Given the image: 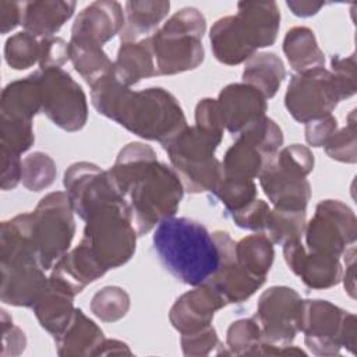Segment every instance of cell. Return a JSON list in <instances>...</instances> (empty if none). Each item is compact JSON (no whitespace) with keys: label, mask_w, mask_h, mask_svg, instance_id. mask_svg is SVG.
Instances as JSON below:
<instances>
[{"label":"cell","mask_w":357,"mask_h":357,"mask_svg":"<svg viewBox=\"0 0 357 357\" xmlns=\"http://www.w3.org/2000/svg\"><path fill=\"white\" fill-rule=\"evenodd\" d=\"M152 241L165 269L184 284L206 283L220 265L213 233L197 220L172 216L156 226Z\"/></svg>","instance_id":"obj_1"},{"label":"cell","mask_w":357,"mask_h":357,"mask_svg":"<svg viewBox=\"0 0 357 357\" xmlns=\"http://www.w3.org/2000/svg\"><path fill=\"white\" fill-rule=\"evenodd\" d=\"M73 213L67 192L54 191L45 195L32 212L10 219L32 245L42 269H52L68 252L75 233Z\"/></svg>","instance_id":"obj_2"},{"label":"cell","mask_w":357,"mask_h":357,"mask_svg":"<svg viewBox=\"0 0 357 357\" xmlns=\"http://www.w3.org/2000/svg\"><path fill=\"white\" fill-rule=\"evenodd\" d=\"M112 120L130 132L162 145L187 127L180 103L160 86L134 92L128 89Z\"/></svg>","instance_id":"obj_3"},{"label":"cell","mask_w":357,"mask_h":357,"mask_svg":"<svg viewBox=\"0 0 357 357\" xmlns=\"http://www.w3.org/2000/svg\"><path fill=\"white\" fill-rule=\"evenodd\" d=\"M222 139L223 134L198 126H187L162 145L184 191L199 194L216 190L223 178L222 162L215 158V151Z\"/></svg>","instance_id":"obj_4"},{"label":"cell","mask_w":357,"mask_h":357,"mask_svg":"<svg viewBox=\"0 0 357 357\" xmlns=\"http://www.w3.org/2000/svg\"><path fill=\"white\" fill-rule=\"evenodd\" d=\"M206 29L204 14L195 7L176 11L148 39L156 59L158 75H173L195 70L205 57L202 36Z\"/></svg>","instance_id":"obj_5"},{"label":"cell","mask_w":357,"mask_h":357,"mask_svg":"<svg viewBox=\"0 0 357 357\" xmlns=\"http://www.w3.org/2000/svg\"><path fill=\"white\" fill-rule=\"evenodd\" d=\"M0 266L1 301L15 307H32L45 291L49 278L29 241L10 220L1 223Z\"/></svg>","instance_id":"obj_6"},{"label":"cell","mask_w":357,"mask_h":357,"mask_svg":"<svg viewBox=\"0 0 357 357\" xmlns=\"http://www.w3.org/2000/svg\"><path fill=\"white\" fill-rule=\"evenodd\" d=\"M184 185L173 167L159 160L149 165L126 190L132 225L138 236L176 215Z\"/></svg>","instance_id":"obj_7"},{"label":"cell","mask_w":357,"mask_h":357,"mask_svg":"<svg viewBox=\"0 0 357 357\" xmlns=\"http://www.w3.org/2000/svg\"><path fill=\"white\" fill-rule=\"evenodd\" d=\"M314 169L310 148L293 144L279 149L258 176L259 184L273 208L305 211L311 185L305 178Z\"/></svg>","instance_id":"obj_8"},{"label":"cell","mask_w":357,"mask_h":357,"mask_svg":"<svg viewBox=\"0 0 357 357\" xmlns=\"http://www.w3.org/2000/svg\"><path fill=\"white\" fill-rule=\"evenodd\" d=\"M137 230L128 202L119 201L93 211L85 219L81 243L109 271L127 264L135 252Z\"/></svg>","instance_id":"obj_9"},{"label":"cell","mask_w":357,"mask_h":357,"mask_svg":"<svg viewBox=\"0 0 357 357\" xmlns=\"http://www.w3.org/2000/svg\"><path fill=\"white\" fill-rule=\"evenodd\" d=\"M340 100H344L342 89L335 75L324 67L294 74L284 95L287 112L304 124L332 114Z\"/></svg>","instance_id":"obj_10"},{"label":"cell","mask_w":357,"mask_h":357,"mask_svg":"<svg viewBox=\"0 0 357 357\" xmlns=\"http://www.w3.org/2000/svg\"><path fill=\"white\" fill-rule=\"evenodd\" d=\"M36 75L42 93V112L61 130L79 131L88 120L86 96L81 85L63 68H39Z\"/></svg>","instance_id":"obj_11"},{"label":"cell","mask_w":357,"mask_h":357,"mask_svg":"<svg viewBox=\"0 0 357 357\" xmlns=\"http://www.w3.org/2000/svg\"><path fill=\"white\" fill-rule=\"evenodd\" d=\"M304 237L308 251L340 258L346 248L356 243V215L342 201H321L314 216L305 223Z\"/></svg>","instance_id":"obj_12"},{"label":"cell","mask_w":357,"mask_h":357,"mask_svg":"<svg viewBox=\"0 0 357 357\" xmlns=\"http://www.w3.org/2000/svg\"><path fill=\"white\" fill-rule=\"evenodd\" d=\"M304 300L286 286H272L265 290L259 300L255 321L261 328L262 342L287 346L301 329Z\"/></svg>","instance_id":"obj_13"},{"label":"cell","mask_w":357,"mask_h":357,"mask_svg":"<svg viewBox=\"0 0 357 357\" xmlns=\"http://www.w3.org/2000/svg\"><path fill=\"white\" fill-rule=\"evenodd\" d=\"M63 184L74 212L84 220L100 206L126 199L109 170L89 162L71 165L64 173Z\"/></svg>","instance_id":"obj_14"},{"label":"cell","mask_w":357,"mask_h":357,"mask_svg":"<svg viewBox=\"0 0 357 357\" xmlns=\"http://www.w3.org/2000/svg\"><path fill=\"white\" fill-rule=\"evenodd\" d=\"M347 311L326 300H304L301 329L305 346L315 356H336Z\"/></svg>","instance_id":"obj_15"},{"label":"cell","mask_w":357,"mask_h":357,"mask_svg":"<svg viewBox=\"0 0 357 357\" xmlns=\"http://www.w3.org/2000/svg\"><path fill=\"white\" fill-rule=\"evenodd\" d=\"M213 236L220 248V265L206 284H209L226 304L243 303L262 287L266 278L252 275L236 261V243L227 231L216 230Z\"/></svg>","instance_id":"obj_16"},{"label":"cell","mask_w":357,"mask_h":357,"mask_svg":"<svg viewBox=\"0 0 357 357\" xmlns=\"http://www.w3.org/2000/svg\"><path fill=\"white\" fill-rule=\"evenodd\" d=\"M209 40L213 56L226 66L241 64L261 49L254 29L240 14L219 18L211 28Z\"/></svg>","instance_id":"obj_17"},{"label":"cell","mask_w":357,"mask_h":357,"mask_svg":"<svg viewBox=\"0 0 357 357\" xmlns=\"http://www.w3.org/2000/svg\"><path fill=\"white\" fill-rule=\"evenodd\" d=\"M283 257L290 271L310 289L325 290L342 280L343 271L339 258L311 252L301 240L286 243Z\"/></svg>","instance_id":"obj_18"},{"label":"cell","mask_w":357,"mask_h":357,"mask_svg":"<svg viewBox=\"0 0 357 357\" xmlns=\"http://www.w3.org/2000/svg\"><path fill=\"white\" fill-rule=\"evenodd\" d=\"M223 298L206 283L194 286L192 290L181 294L170 308L169 321L181 335L205 329L212 324L215 312L223 308Z\"/></svg>","instance_id":"obj_19"},{"label":"cell","mask_w":357,"mask_h":357,"mask_svg":"<svg viewBox=\"0 0 357 357\" xmlns=\"http://www.w3.org/2000/svg\"><path fill=\"white\" fill-rule=\"evenodd\" d=\"M225 128L230 134H240L248 124L265 116L266 98L245 82L226 85L218 96Z\"/></svg>","instance_id":"obj_20"},{"label":"cell","mask_w":357,"mask_h":357,"mask_svg":"<svg viewBox=\"0 0 357 357\" xmlns=\"http://www.w3.org/2000/svg\"><path fill=\"white\" fill-rule=\"evenodd\" d=\"M124 25V11L120 3L98 0L86 6L75 18L71 38L86 39L103 46L113 39Z\"/></svg>","instance_id":"obj_21"},{"label":"cell","mask_w":357,"mask_h":357,"mask_svg":"<svg viewBox=\"0 0 357 357\" xmlns=\"http://www.w3.org/2000/svg\"><path fill=\"white\" fill-rule=\"evenodd\" d=\"M106 272L107 269L98 261L89 247L79 243L53 265L50 278L59 280L74 294H78Z\"/></svg>","instance_id":"obj_22"},{"label":"cell","mask_w":357,"mask_h":357,"mask_svg":"<svg viewBox=\"0 0 357 357\" xmlns=\"http://www.w3.org/2000/svg\"><path fill=\"white\" fill-rule=\"evenodd\" d=\"M74 297L75 294L68 287L49 276V283L45 291L32 305L40 326L53 335V337L61 333L71 321L75 311Z\"/></svg>","instance_id":"obj_23"},{"label":"cell","mask_w":357,"mask_h":357,"mask_svg":"<svg viewBox=\"0 0 357 357\" xmlns=\"http://www.w3.org/2000/svg\"><path fill=\"white\" fill-rule=\"evenodd\" d=\"M42 112V93L36 71L7 84L0 98V119L29 121Z\"/></svg>","instance_id":"obj_24"},{"label":"cell","mask_w":357,"mask_h":357,"mask_svg":"<svg viewBox=\"0 0 357 357\" xmlns=\"http://www.w3.org/2000/svg\"><path fill=\"white\" fill-rule=\"evenodd\" d=\"M103 340L102 329L79 308H75L63 332L54 336L56 351L61 357L96 356Z\"/></svg>","instance_id":"obj_25"},{"label":"cell","mask_w":357,"mask_h":357,"mask_svg":"<svg viewBox=\"0 0 357 357\" xmlns=\"http://www.w3.org/2000/svg\"><path fill=\"white\" fill-rule=\"evenodd\" d=\"M75 1H26L22 7L25 32L36 38H49L56 33L75 10Z\"/></svg>","instance_id":"obj_26"},{"label":"cell","mask_w":357,"mask_h":357,"mask_svg":"<svg viewBox=\"0 0 357 357\" xmlns=\"http://www.w3.org/2000/svg\"><path fill=\"white\" fill-rule=\"evenodd\" d=\"M113 74L128 88L144 78L158 75L149 39L121 42L116 61L113 63Z\"/></svg>","instance_id":"obj_27"},{"label":"cell","mask_w":357,"mask_h":357,"mask_svg":"<svg viewBox=\"0 0 357 357\" xmlns=\"http://www.w3.org/2000/svg\"><path fill=\"white\" fill-rule=\"evenodd\" d=\"M169 10V1H127L124 7V25L120 31L121 42H138L149 38L148 35L158 29Z\"/></svg>","instance_id":"obj_28"},{"label":"cell","mask_w":357,"mask_h":357,"mask_svg":"<svg viewBox=\"0 0 357 357\" xmlns=\"http://www.w3.org/2000/svg\"><path fill=\"white\" fill-rule=\"evenodd\" d=\"M272 156L266 155L257 144L238 135L226 151L222 167L223 176L233 178H257Z\"/></svg>","instance_id":"obj_29"},{"label":"cell","mask_w":357,"mask_h":357,"mask_svg":"<svg viewBox=\"0 0 357 357\" xmlns=\"http://www.w3.org/2000/svg\"><path fill=\"white\" fill-rule=\"evenodd\" d=\"M283 53L296 73L321 68L325 64V56L318 46L317 38L307 26H294L286 32Z\"/></svg>","instance_id":"obj_30"},{"label":"cell","mask_w":357,"mask_h":357,"mask_svg":"<svg viewBox=\"0 0 357 357\" xmlns=\"http://www.w3.org/2000/svg\"><path fill=\"white\" fill-rule=\"evenodd\" d=\"M286 77L282 59L275 53H258L247 60L243 81L257 88L266 99L273 98Z\"/></svg>","instance_id":"obj_31"},{"label":"cell","mask_w":357,"mask_h":357,"mask_svg":"<svg viewBox=\"0 0 357 357\" xmlns=\"http://www.w3.org/2000/svg\"><path fill=\"white\" fill-rule=\"evenodd\" d=\"M68 45L70 60L89 86L113 71V61L100 45L79 38H71Z\"/></svg>","instance_id":"obj_32"},{"label":"cell","mask_w":357,"mask_h":357,"mask_svg":"<svg viewBox=\"0 0 357 357\" xmlns=\"http://www.w3.org/2000/svg\"><path fill=\"white\" fill-rule=\"evenodd\" d=\"M156 160V152L149 145L142 142H130L119 152L109 173L120 192L124 195L128 185Z\"/></svg>","instance_id":"obj_33"},{"label":"cell","mask_w":357,"mask_h":357,"mask_svg":"<svg viewBox=\"0 0 357 357\" xmlns=\"http://www.w3.org/2000/svg\"><path fill=\"white\" fill-rule=\"evenodd\" d=\"M237 14L251 25L259 47L275 43L280 26V11L275 1H240Z\"/></svg>","instance_id":"obj_34"},{"label":"cell","mask_w":357,"mask_h":357,"mask_svg":"<svg viewBox=\"0 0 357 357\" xmlns=\"http://www.w3.org/2000/svg\"><path fill=\"white\" fill-rule=\"evenodd\" d=\"M236 261L252 275L266 278L273 264V243L264 234H251L234 245Z\"/></svg>","instance_id":"obj_35"},{"label":"cell","mask_w":357,"mask_h":357,"mask_svg":"<svg viewBox=\"0 0 357 357\" xmlns=\"http://www.w3.org/2000/svg\"><path fill=\"white\" fill-rule=\"evenodd\" d=\"M305 211L273 208L268 215L264 234L279 245L301 240L305 230Z\"/></svg>","instance_id":"obj_36"},{"label":"cell","mask_w":357,"mask_h":357,"mask_svg":"<svg viewBox=\"0 0 357 357\" xmlns=\"http://www.w3.org/2000/svg\"><path fill=\"white\" fill-rule=\"evenodd\" d=\"M91 311L103 322H116L130 310V296L119 286H106L96 291L91 300Z\"/></svg>","instance_id":"obj_37"},{"label":"cell","mask_w":357,"mask_h":357,"mask_svg":"<svg viewBox=\"0 0 357 357\" xmlns=\"http://www.w3.org/2000/svg\"><path fill=\"white\" fill-rule=\"evenodd\" d=\"M40 40L28 32L10 36L4 45L6 63L14 70H26L39 63Z\"/></svg>","instance_id":"obj_38"},{"label":"cell","mask_w":357,"mask_h":357,"mask_svg":"<svg viewBox=\"0 0 357 357\" xmlns=\"http://www.w3.org/2000/svg\"><path fill=\"white\" fill-rule=\"evenodd\" d=\"M56 174L54 160L43 152H33L22 159L21 181L29 191L38 192L50 187Z\"/></svg>","instance_id":"obj_39"},{"label":"cell","mask_w":357,"mask_h":357,"mask_svg":"<svg viewBox=\"0 0 357 357\" xmlns=\"http://www.w3.org/2000/svg\"><path fill=\"white\" fill-rule=\"evenodd\" d=\"M261 342V328L254 317L234 321L226 332V346L229 349V354L254 356V351Z\"/></svg>","instance_id":"obj_40"},{"label":"cell","mask_w":357,"mask_h":357,"mask_svg":"<svg viewBox=\"0 0 357 357\" xmlns=\"http://www.w3.org/2000/svg\"><path fill=\"white\" fill-rule=\"evenodd\" d=\"M128 89L130 88L123 85L112 71L91 85L92 105L99 114L112 120Z\"/></svg>","instance_id":"obj_41"},{"label":"cell","mask_w":357,"mask_h":357,"mask_svg":"<svg viewBox=\"0 0 357 357\" xmlns=\"http://www.w3.org/2000/svg\"><path fill=\"white\" fill-rule=\"evenodd\" d=\"M257 192L258 191L254 180L223 176L222 181L212 194L220 199L227 212L234 213L257 199Z\"/></svg>","instance_id":"obj_42"},{"label":"cell","mask_w":357,"mask_h":357,"mask_svg":"<svg viewBox=\"0 0 357 357\" xmlns=\"http://www.w3.org/2000/svg\"><path fill=\"white\" fill-rule=\"evenodd\" d=\"M356 110H351L347 117V124L336 130L331 139L324 145L326 155L337 162H357V139H356Z\"/></svg>","instance_id":"obj_43"},{"label":"cell","mask_w":357,"mask_h":357,"mask_svg":"<svg viewBox=\"0 0 357 357\" xmlns=\"http://www.w3.org/2000/svg\"><path fill=\"white\" fill-rule=\"evenodd\" d=\"M35 142L32 123L0 119V148L17 155L26 152Z\"/></svg>","instance_id":"obj_44"},{"label":"cell","mask_w":357,"mask_h":357,"mask_svg":"<svg viewBox=\"0 0 357 357\" xmlns=\"http://www.w3.org/2000/svg\"><path fill=\"white\" fill-rule=\"evenodd\" d=\"M331 73L335 75L343 99H347L356 93L357 89V78H356V56L354 53L350 56H339L335 54L331 59Z\"/></svg>","instance_id":"obj_45"},{"label":"cell","mask_w":357,"mask_h":357,"mask_svg":"<svg viewBox=\"0 0 357 357\" xmlns=\"http://www.w3.org/2000/svg\"><path fill=\"white\" fill-rule=\"evenodd\" d=\"M269 212H271V208L265 201L254 199L245 208H243L234 213H230V215H231L233 222L238 227L261 233L265 229Z\"/></svg>","instance_id":"obj_46"},{"label":"cell","mask_w":357,"mask_h":357,"mask_svg":"<svg viewBox=\"0 0 357 357\" xmlns=\"http://www.w3.org/2000/svg\"><path fill=\"white\" fill-rule=\"evenodd\" d=\"M70 60V45L59 36H49L40 39V70L61 68L64 63Z\"/></svg>","instance_id":"obj_47"},{"label":"cell","mask_w":357,"mask_h":357,"mask_svg":"<svg viewBox=\"0 0 357 357\" xmlns=\"http://www.w3.org/2000/svg\"><path fill=\"white\" fill-rule=\"evenodd\" d=\"M181 349L184 356H208L216 346H219V339L216 329L209 325L194 333L181 335Z\"/></svg>","instance_id":"obj_48"},{"label":"cell","mask_w":357,"mask_h":357,"mask_svg":"<svg viewBox=\"0 0 357 357\" xmlns=\"http://www.w3.org/2000/svg\"><path fill=\"white\" fill-rule=\"evenodd\" d=\"M195 126L223 134L225 131V121L222 116V110L216 99L205 98L197 103L195 107Z\"/></svg>","instance_id":"obj_49"},{"label":"cell","mask_w":357,"mask_h":357,"mask_svg":"<svg viewBox=\"0 0 357 357\" xmlns=\"http://www.w3.org/2000/svg\"><path fill=\"white\" fill-rule=\"evenodd\" d=\"M1 335H3V344H1V353H0L1 357L18 356L24 351L26 346L25 333L13 324V319L6 310H1Z\"/></svg>","instance_id":"obj_50"},{"label":"cell","mask_w":357,"mask_h":357,"mask_svg":"<svg viewBox=\"0 0 357 357\" xmlns=\"http://www.w3.org/2000/svg\"><path fill=\"white\" fill-rule=\"evenodd\" d=\"M337 130V120L332 114L305 124V141L311 146H324Z\"/></svg>","instance_id":"obj_51"},{"label":"cell","mask_w":357,"mask_h":357,"mask_svg":"<svg viewBox=\"0 0 357 357\" xmlns=\"http://www.w3.org/2000/svg\"><path fill=\"white\" fill-rule=\"evenodd\" d=\"M22 160L20 155L1 148V190H14L21 181Z\"/></svg>","instance_id":"obj_52"},{"label":"cell","mask_w":357,"mask_h":357,"mask_svg":"<svg viewBox=\"0 0 357 357\" xmlns=\"http://www.w3.org/2000/svg\"><path fill=\"white\" fill-rule=\"evenodd\" d=\"M22 7L24 3L18 1H0V31L1 33H8L22 21Z\"/></svg>","instance_id":"obj_53"},{"label":"cell","mask_w":357,"mask_h":357,"mask_svg":"<svg viewBox=\"0 0 357 357\" xmlns=\"http://www.w3.org/2000/svg\"><path fill=\"white\" fill-rule=\"evenodd\" d=\"M343 259L346 264V272L343 276V284L346 291L351 298H356V279H354V264H356V247L350 245L343 252Z\"/></svg>","instance_id":"obj_54"},{"label":"cell","mask_w":357,"mask_h":357,"mask_svg":"<svg viewBox=\"0 0 357 357\" xmlns=\"http://www.w3.org/2000/svg\"><path fill=\"white\" fill-rule=\"evenodd\" d=\"M356 340H357L356 315L347 312L343 322V328H342V347H346L349 351L354 353Z\"/></svg>","instance_id":"obj_55"},{"label":"cell","mask_w":357,"mask_h":357,"mask_svg":"<svg viewBox=\"0 0 357 357\" xmlns=\"http://www.w3.org/2000/svg\"><path fill=\"white\" fill-rule=\"evenodd\" d=\"M286 6L297 17H311V15H315L324 7V3H315L308 0H301V1L291 0V1H286Z\"/></svg>","instance_id":"obj_56"},{"label":"cell","mask_w":357,"mask_h":357,"mask_svg":"<svg viewBox=\"0 0 357 357\" xmlns=\"http://www.w3.org/2000/svg\"><path fill=\"white\" fill-rule=\"evenodd\" d=\"M107 354H132V351L130 350V347L120 342V340H114V339H105L100 349L98 350L96 356H107Z\"/></svg>","instance_id":"obj_57"}]
</instances>
